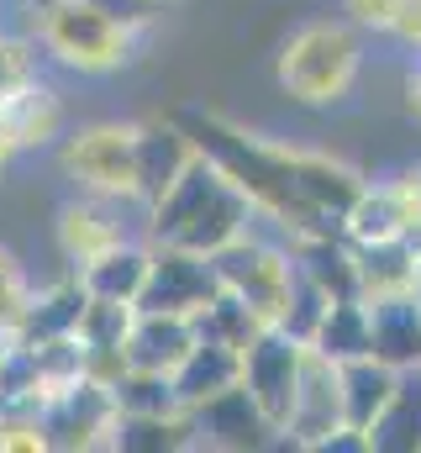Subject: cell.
Returning <instances> with one entry per match:
<instances>
[{"label": "cell", "instance_id": "cell-1", "mask_svg": "<svg viewBox=\"0 0 421 453\" xmlns=\"http://www.w3.org/2000/svg\"><path fill=\"white\" fill-rule=\"evenodd\" d=\"M174 116L190 132V142L253 201V211L285 232V242L342 232L348 206L364 190V174L353 164H342L332 153L269 142V137L242 132L237 121H226L221 111H206V106H185Z\"/></svg>", "mask_w": 421, "mask_h": 453}, {"label": "cell", "instance_id": "cell-2", "mask_svg": "<svg viewBox=\"0 0 421 453\" xmlns=\"http://www.w3.org/2000/svg\"><path fill=\"white\" fill-rule=\"evenodd\" d=\"M253 222H258L253 201L195 148V158L185 164V174L148 206L142 237L148 242H169V248H190V253H206L210 258L216 248H226L232 237H242Z\"/></svg>", "mask_w": 421, "mask_h": 453}, {"label": "cell", "instance_id": "cell-3", "mask_svg": "<svg viewBox=\"0 0 421 453\" xmlns=\"http://www.w3.org/2000/svg\"><path fill=\"white\" fill-rule=\"evenodd\" d=\"M358 64H364V42L353 21H306L279 48L274 80L295 106H337L353 90Z\"/></svg>", "mask_w": 421, "mask_h": 453}, {"label": "cell", "instance_id": "cell-4", "mask_svg": "<svg viewBox=\"0 0 421 453\" xmlns=\"http://www.w3.org/2000/svg\"><path fill=\"white\" fill-rule=\"evenodd\" d=\"M210 269L221 280L226 296H237L264 327H274L290 306V285H295V253L290 242H269L253 226L242 237H232L226 248L210 253Z\"/></svg>", "mask_w": 421, "mask_h": 453}, {"label": "cell", "instance_id": "cell-5", "mask_svg": "<svg viewBox=\"0 0 421 453\" xmlns=\"http://www.w3.org/2000/svg\"><path fill=\"white\" fill-rule=\"evenodd\" d=\"M48 58H58L64 69H80V74H111L132 58V37L121 21H111L96 0H53L32 32Z\"/></svg>", "mask_w": 421, "mask_h": 453}, {"label": "cell", "instance_id": "cell-6", "mask_svg": "<svg viewBox=\"0 0 421 453\" xmlns=\"http://www.w3.org/2000/svg\"><path fill=\"white\" fill-rule=\"evenodd\" d=\"M58 169L85 196L137 201V169H132V121H90L58 142Z\"/></svg>", "mask_w": 421, "mask_h": 453}, {"label": "cell", "instance_id": "cell-7", "mask_svg": "<svg viewBox=\"0 0 421 453\" xmlns=\"http://www.w3.org/2000/svg\"><path fill=\"white\" fill-rule=\"evenodd\" d=\"M111 422H116V401L111 385L101 380H74L64 390L37 395V427H42V449L58 453H90L111 443Z\"/></svg>", "mask_w": 421, "mask_h": 453}, {"label": "cell", "instance_id": "cell-8", "mask_svg": "<svg viewBox=\"0 0 421 453\" xmlns=\"http://www.w3.org/2000/svg\"><path fill=\"white\" fill-rule=\"evenodd\" d=\"M301 353L306 342H295L279 327H264L258 338L242 348V374L237 385L253 395V406L269 417L274 433H285L290 411H295V385H301Z\"/></svg>", "mask_w": 421, "mask_h": 453}, {"label": "cell", "instance_id": "cell-9", "mask_svg": "<svg viewBox=\"0 0 421 453\" xmlns=\"http://www.w3.org/2000/svg\"><path fill=\"white\" fill-rule=\"evenodd\" d=\"M216 290H221V280H216L206 253L153 242V264H148L137 311H180V317H195Z\"/></svg>", "mask_w": 421, "mask_h": 453}, {"label": "cell", "instance_id": "cell-10", "mask_svg": "<svg viewBox=\"0 0 421 453\" xmlns=\"http://www.w3.org/2000/svg\"><path fill=\"white\" fill-rule=\"evenodd\" d=\"M185 417H190V443H195V449L248 453V449L279 443V433L269 427V417L253 406V395H248L242 385H232V390L201 401V406H190Z\"/></svg>", "mask_w": 421, "mask_h": 453}, {"label": "cell", "instance_id": "cell-11", "mask_svg": "<svg viewBox=\"0 0 421 453\" xmlns=\"http://www.w3.org/2000/svg\"><path fill=\"white\" fill-rule=\"evenodd\" d=\"M332 427H342V385H337V364L306 342V353H301V385H295V411H290L279 443H290V449H316Z\"/></svg>", "mask_w": 421, "mask_h": 453}, {"label": "cell", "instance_id": "cell-12", "mask_svg": "<svg viewBox=\"0 0 421 453\" xmlns=\"http://www.w3.org/2000/svg\"><path fill=\"white\" fill-rule=\"evenodd\" d=\"M195 158L190 132L180 127V116H148L132 121V169H137V201L153 206Z\"/></svg>", "mask_w": 421, "mask_h": 453}, {"label": "cell", "instance_id": "cell-13", "mask_svg": "<svg viewBox=\"0 0 421 453\" xmlns=\"http://www.w3.org/2000/svg\"><path fill=\"white\" fill-rule=\"evenodd\" d=\"M126 206H142V201H116V196H85L80 190V201H69L58 211V248H64V258L80 269L85 258L105 253L111 242L132 237V226L121 222Z\"/></svg>", "mask_w": 421, "mask_h": 453}, {"label": "cell", "instance_id": "cell-14", "mask_svg": "<svg viewBox=\"0 0 421 453\" xmlns=\"http://www.w3.org/2000/svg\"><path fill=\"white\" fill-rule=\"evenodd\" d=\"M369 358L390 369H421V290L369 301Z\"/></svg>", "mask_w": 421, "mask_h": 453}, {"label": "cell", "instance_id": "cell-15", "mask_svg": "<svg viewBox=\"0 0 421 453\" xmlns=\"http://www.w3.org/2000/svg\"><path fill=\"white\" fill-rule=\"evenodd\" d=\"M195 348V322L180 311H132L126 327V369H153V374H174V364Z\"/></svg>", "mask_w": 421, "mask_h": 453}, {"label": "cell", "instance_id": "cell-16", "mask_svg": "<svg viewBox=\"0 0 421 453\" xmlns=\"http://www.w3.org/2000/svg\"><path fill=\"white\" fill-rule=\"evenodd\" d=\"M148 264H153V242H148V237H121V242H111L105 253L85 258V264L74 269V280L85 285V296L137 306L142 280H148Z\"/></svg>", "mask_w": 421, "mask_h": 453}, {"label": "cell", "instance_id": "cell-17", "mask_svg": "<svg viewBox=\"0 0 421 453\" xmlns=\"http://www.w3.org/2000/svg\"><path fill=\"white\" fill-rule=\"evenodd\" d=\"M337 385H342V427H358L369 433L379 422V411L390 406L395 385H401V369L379 364V358H342L337 364Z\"/></svg>", "mask_w": 421, "mask_h": 453}, {"label": "cell", "instance_id": "cell-18", "mask_svg": "<svg viewBox=\"0 0 421 453\" xmlns=\"http://www.w3.org/2000/svg\"><path fill=\"white\" fill-rule=\"evenodd\" d=\"M353 264H358V296H401L421 285V258L406 237H385V242H353Z\"/></svg>", "mask_w": 421, "mask_h": 453}, {"label": "cell", "instance_id": "cell-19", "mask_svg": "<svg viewBox=\"0 0 421 453\" xmlns=\"http://www.w3.org/2000/svg\"><path fill=\"white\" fill-rule=\"evenodd\" d=\"M237 374H242V353H237V348H221V342L195 338V348L174 364L169 385H174L180 406L190 411V406H201V401H210V395L232 390V385H237Z\"/></svg>", "mask_w": 421, "mask_h": 453}, {"label": "cell", "instance_id": "cell-20", "mask_svg": "<svg viewBox=\"0 0 421 453\" xmlns=\"http://www.w3.org/2000/svg\"><path fill=\"white\" fill-rule=\"evenodd\" d=\"M80 306H85V285L69 274L58 285H42L27 296V311L16 322V338L21 342H42V338H69L74 322H80Z\"/></svg>", "mask_w": 421, "mask_h": 453}, {"label": "cell", "instance_id": "cell-21", "mask_svg": "<svg viewBox=\"0 0 421 453\" xmlns=\"http://www.w3.org/2000/svg\"><path fill=\"white\" fill-rule=\"evenodd\" d=\"M369 449L379 453H421V369H401V385L379 422L369 427Z\"/></svg>", "mask_w": 421, "mask_h": 453}, {"label": "cell", "instance_id": "cell-22", "mask_svg": "<svg viewBox=\"0 0 421 453\" xmlns=\"http://www.w3.org/2000/svg\"><path fill=\"white\" fill-rule=\"evenodd\" d=\"M0 106L11 116V132H16L21 148H48V142L64 132V106H58V96H53L37 74H32L27 85H16Z\"/></svg>", "mask_w": 421, "mask_h": 453}, {"label": "cell", "instance_id": "cell-23", "mask_svg": "<svg viewBox=\"0 0 421 453\" xmlns=\"http://www.w3.org/2000/svg\"><path fill=\"white\" fill-rule=\"evenodd\" d=\"M342 237L348 242H385V237H406V206H401V190L395 180L385 185H369L358 190V201L348 206L342 217Z\"/></svg>", "mask_w": 421, "mask_h": 453}, {"label": "cell", "instance_id": "cell-24", "mask_svg": "<svg viewBox=\"0 0 421 453\" xmlns=\"http://www.w3.org/2000/svg\"><path fill=\"white\" fill-rule=\"evenodd\" d=\"M311 348L326 353L332 364L364 358V353H369V301H364V296L326 301V311H321V322H316V333H311Z\"/></svg>", "mask_w": 421, "mask_h": 453}, {"label": "cell", "instance_id": "cell-25", "mask_svg": "<svg viewBox=\"0 0 421 453\" xmlns=\"http://www.w3.org/2000/svg\"><path fill=\"white\" fill-rule=\"evenodd\" d=\"M105 449L121 453H180L195 449L190 443V417H116L111 422V443Z\"/></svg>", "mask_w": 421, "mask_h": 453}, {"label": "cell", "instance_id": "cell-26", "mask_svg": "<svg viewBox=\"0 0 421 453\" xmlns=\"http://www.w3.org/2000/svg\"><path fill=\"white\" fill-rule=\"evenodd\" d=\"M111 401H116V417H180L185 411L169 374H153V369H121L111 380Z\"/></svg>", "mask_w": 421, "mask_h": 453}, {"label": "cell", "instance_id": "cell-27", "mask_svg": "<svg viewBox=\"0 0 421 453\" xmlns=\"http://www.w3.org/2000/svg\"><path fill=\"white\" fill-rule=\"evenodd\" d=\"M190 322H195V338L221 342V348H237V353H242L248 342L264 333V322H258V317H253L237 296H226V290H216L206 306L190 317Z\"/></svg>", "mask_w": 421, "mask_h": 453}, {"label": "cell", "instance_id": "cell-28", "mask_svg": "<svg viewBox=\"0 0 421 453\" xmlns=\"http://www.w3.org/2000/svg\"><path fill=\"white\" fill-rule=\"evenodd\" d=\"M132 311L126 301H101V296H85L80 306V322H74V338L85 348H121L126 342V327H132Z\"/></svg>", "mask_w": 421, "mask_h": 453}, {"label": "cell", "instance_id": "cell-29", "mask_svg": "<svg viewBox=\"0 0 421 453\" xmlns=\"http://www.w3.org/2000/svg\"><path fill=\"white\" fill-rule=\"evenodd\" d=\"M321 311H326V296L316 290L311 280L301 274V264H295V285H290V306H285V317L274 322L279 333H290L295 342H311L316 322H321Z\"/></svg>", "mask_w": 421, "mask_h": 453}, {"label": "cell", "instance_id": "cell-30", "mask_svg": "<svg viewBox=\"0 0 421 453\" xmlns=\"http://www.w3.org/2000/svg\"><path fill=\"white\" fill-rule=\"evenodd\" d=\"M27 296H32V280L21 269V258L11 248H0V338L16 333L21 311H27Z\"/></svg>", "mask_w": 421, "mask_h": 453}, {"label": "cell", "instance_id": "cell-31", "mask_svg": "<svg viewBox=\"0 0 421 453\" xmlns=\"http://www.w3.org/2000/svg\"><path fill=\"white\" fill-rule=\"evenodd\" d=\"M32 74H37V53H32V42L0 32V101H5L16 85H27Z\"/></svg>", "mask_w": 421, "mask_h": 453}, {"label": "cell", "instance_id": "cell-32", "mask_svg": "<svg viewBox=\"0 0 421 453\" xmlns=\"http://www.w3.org/2000/svg\"><path fill=\"white\" fill-rule=\"evenodd\" d=\"M342 11H348V21L364 27V32H390L401 0H342Z\"/></svg>", "mask_w": 421, "mask_h": 453}, {"label": "cell", "instance_id": "cell-33", "mask_svg": "<svg viewBox=\"0 0 421 453\" xmlns=\"http://www.w3.org/2000/svg\"><path fill=\"white\" fill-rule=\"evenodd\" d=\"M96 5H101L111 21H121L126 32H142V27H153V21H158V11H164L158 0H96Z\"/></svg>", "mask_w": 421, "mask_h": 453}, {"label": "cell", "instance_id": "cell-34", "mask_svg": "<svg viewBox=\"0 0 421 453\" xmlns=\"http://www.w3.org/2000/svg\"><path fill=\"white\" fill-rule=\"evenodd\" d=\"M401 42H411L421 48V0H401V11H395V27H390Z\"/></svg>", "mask_w": 421, "mask_h": 453}, {"label": "cell", "instance_id": "cell-35", "mask_svg": "<svg viewBox=\"0 0 421 453\" xmlns=\"http://www.w3.org/2000/svg\"><path fill=\"white\" fill-rule=\"evenodd\" d=\"M16 153H21V142H16V132H11V116H5V106H0V169H5Z\"/></svg>", "mask_w": 421, "mask_h": 453}, {"label": "cell", "instance_id": "cell-36", "mask_svg": "<svg viewBox=\"0 0 421 453\" xmlns=\"http://www.w3.org/2000/svg\"><path fill=\"white\" fill-rule=\"evenodd\" d=\"M406 96H411V111L421 116V64L411 69V85H406Z\"/></svg>", "mask_w": 421, "mask_h": 453}, {"label": "cell", "instance_id": "cell-37", "mask_svg": "<svg viewBox=\"0 0 421 453\" xmlns=\"http://www.w3.org/2000/svg\"><path fill=\"white\" fill-rule=\"evenodd\" d=\"M158 5H164V0H158Z\"/></svg>", "mask_w": 421, "mask_h": 453}, {"label": "cell", "instance_id": "cell-38", "mask_svg": "<svg viewBox=\"0 0 421 453\" xmlns=\"http://www.w3.org/2000/svg\"><path fill=\"white\" fill-rule=\"evenodd\" d=\"M0 342H5V338H0Z\"/></svg>", "mask_w": 421, "mask_h": 453}]
</instances>
